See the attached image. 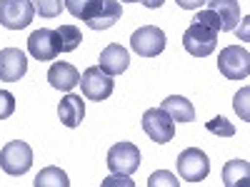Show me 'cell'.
<instances>
[{
	"label": "cell",
	"instance_id": "obj_24",
	"mask_svg": "<svg viewBox=\"0 0 250 187\" xmlns=\"http://www.w3.org/2000/svg\"><path fill=\"white\" fill-rule=\"evenodd\" d=\"M193 23H198V25H205V28H210V30H218L220 33V18L213 13V10H200L195 18H193Z\"/></svg>",
	"mask_w": 250,
	"mask_h": 187
},
{
	"label": "cell",
	"instance_id": "obj_1",
	"mask_svg": "<svg viewBox=\"0 0 250 187\" xmlns=\"http://www.w3.org/2000/svg\"><path fill=\"white\" fill-rule=\"evenodd\" d=\"M30 165H33V150L23 140H13L0 150V168H3V172L10 175V177L25 175L30 170Z\"/></svg>",
	"mask_w": 250,
	"mask_h": 187
},
{
	"label": "cell",
	"instance_id": "obj_14",
	"mask_svg": "<svg viewBox=\"0 0 250 187\" xmlns=\"http://www.w3.org/2000/svg\"><path fill=\"white\" fill-rule=\"evenodd\" d=\"M58 117L65 128H80L83 117H85V102H83V97L75 93H68L58 105Z\"/></svg>",
	"mask_w": 250,
	"mask_h": 187
},
{
	"label": "cell",
	"instance_id": "obj_6",
	"mask_svg": "<svg viewBox=\"0 0 250 187\" xmlns=\"http://www.w3.org/2000/svg\"><path fill=\"white\" fill-rule=\"evenodd\" d=\"M143 130L153 142L165 145L175 137V122L170 120V115L163 108H150L143 115Z\"/></svg>",
	"mask_w": 250,
	"mask_h": 187
},
{
	"label": "cell",
	"instance_id": "obj_23",
	"mask_svg": "<svg viewBox=\"0 0 250 187\" xmlns=\"http://www.w3.org/2000/svg\"><path fill=\"white\" fill-rule=\"evenodd\" d=\"M205 128H208V132H213V135H218V137H233V135H235V125H233L230 120H225L223 115L208 120Z\"/></svg>",
	"mask_w": 250,
	"mask_h": 187
},
{
	"label": "cell",
	"instance_id": "obj_29",
	"mask_svg": "<svg viewBox=\"0 0 250 187\" xmlns=\"http://www.w3.org/2000/svg\"><path fill=\"white\" fill-rule=\"evenodd\" d=\"M175 3L183 8V10H198L200 5H205L208 0H175Z\"/></svg>",
	"mask_w": 250,
	"mask_h": 187
},
{
	"label": "cell",
	"instance_id": "obj_22",
	"mask_svg": "<svg viewBox=\"0 0 250 187\" xmlns=\"http://www.w3.org/2000/svg\"><path fill=\"white\" fill-rule=\"evenodd\" d=\"M40 18H58L65 10V0H30Z\"/></svg>",
	"mask_w": 250,
	"mask_h": 187
},
{
	"label": "cell",
	"instance_id": "obj_20",
	"mask_svg": "<svg viewBox=\"0 0 250 187\" xmlns=\"http://www.w3.org/2000/svg\"><path fill=\"white\" fill-rule=\"evenodd\" d=\"M55 33L60 37V53H73L83 43V33L75 25H60Z\"/></svg>",
	"mask_w": 250,
	"mask_h": 187
},
{
	"label": "cell",
	"instance_id": "obj_25",
	"mask_svg": "<svg viewBox=\"0 0 250 187\" xmlns=\"http://www.w3.org/2000/svg\"><path fill=\"white\" fill-rule=\"evenodd\" d=\"M15 112V97L8 90H0V120H8Z\"/></svg>",
	"mask_w": 250,
	"mask_h": 187
},
{
	"label": "cell",
	"instance_id": "obj_18",
	"mask_svg": "<svg viewBox=\"0 0 250 187\" xmlns=\"http://www.w3.org/2000/svg\"><path fill=\"white\" fill-rule=\"evenodd\" d=\"M250 180V165L248 160H230L223 168V182L228 187H238V185H248Z\"/></svg>",
	"mask_w": 250,
	"mask_h": 187
},
{
	"label": "cell",
	"instance_id": "obj_17",
	"mask_svg": "<svg viewBox=\"0 0 250 187\" xmlns=\"http://www.w3.org/2000/svg\"><path fill=\"white\" fill-rule=\"evenodd\" d=\"M160 108L170 115L173 122H193L195 120V108H193V102L183 97V95H170V97H165L160 102Z\"/></svg>",
	"mask_w": 250,
	"mask_h": 187
},
{
	"label": "cell",
	"instance_id": "obj_3",
	"mask_svg": "<svg viewBox=\"0 0 250 187\" xmlns=\"http://www.w3.org/2000/svg\"><path fill=\"white\" fill-rule=\"evenodd\" d=\"M218 70L228 80H245L250 73V53L240 45H228L218 55Z\"/></svg>",
	"mask_w": 250,
	"mask_h": 187
},
{
	"label": "cell",
	"instance_id": "obj_5",
	"mask_svg": "<svg viewBox=\"0 0 250 187\" xmlns=\"http://www.w3.org/2000/svg\"><path fill=\"white\" fill-rule=\"evenodd\" d=\"M35 8L30 0H0V25L8 30H23L33 23Z\"/></svg>",
	"mask_w": 250,
	"mask_h": 187
},
{
	"label": "cell",
	"instance_id": "obj_19",
	"mask_svg": "<svg viewBox=\"0 0 250 187\" xmlns=\"http://www.w3.org/2000/svg\"><path fill=\"white\" fill-rule=\"evenodd\" d=\"M33 185L35 187H68L70 185V180H68V175L62 172L60 168H43L38 172V177L33 180Z\"/></svg>",
	"mask_w": 250,
	"mask_h": 187
},
{
	"label": "cell",
	"instance_id": "obj_21",
	"mask_svg": "<svg viewBox=\"0 0 250 187\" xmlns=\"http://www.w3.org/2000/svg\"><path fill=\"white\" fill-rule=\"evenodd\" d=\"M98 5H100V0H65V10L80 20H88L98 10Z\"/></svg>",
	"mask_w": 250,
	"mask_h": 187
},
{
	"label": "cell",
	"instance_id": "obj_16",
	"mask_svg": "<svg viewBox=\"0 0 250 187\" xmlns=\"http://www.w3.org/2000/svg\"><path fill=\"white\" fill-rule=\"evenodd\" d=\"M208 10H213L220 18V30H235L240 20L238 0H208Z\"/></svg>",
	"mask_w": 250,
	"mask_h": 187
},
{
	"label": "cell",
	"instance_id": "obj_10",
	"mask_svg": "<svg viewBox=\"0 0 250 187\" xmlns=\"http://www.w3.org/2000/svg\"><path fill=\"white\" fill-rule=\"evenodd\" d=\"M28 53L35 60H40V62L55 60L60 55V37H58V33L55 30H48V28L35 30L28 37Z\"/></svg>",
	"mask_w": 250,
	"mask_h": 187
},
{
	"label": "cell",
	"instance_id": "obj_4",
	"mask_svg": "<svg viewBox=\"0 0 250 187\" xmlns=\"http://www.w3.org/2000/svg\"><path fill=\"white\" fill-rule=\"evenodd\" d=\"M218 45V30H210L205 25L190 23L188 30L183 33V48L193 57H208Z\"/></svg>",
	"mask_w": 250,
	"mask_h": 187
},
{
	"label": "cell",
	"instance_id": "obj_31",
	"mask_svg": "<svg viewBox=\"0 0 250 187\" xmlns=\"http://www.w3.org/2000/svg\"><path fill=\"white\" fill-rule=\"evenodd\" d=\"M120 3H140V0H120Z\"/></svg>",
	"mask_w": 250,
	"mask_h": 187
},
{
	"label": "cell",
	"instance_id": "obj_11",
	"mask_svg": "<svg viewBox=\"0 0 250 187\" xmlns=\"http://www.w3.org/2000/svg\"><path fill=\"white\" fill-rule=\"evenodd\" d=\"M28 73V57L20 48H3L0 50V80L18 82Z\"/></svg>",
	"mask_w": 250,
	"mask_h": 187
},
{
	"label": "cell",
	"instance_id": "obj_9",
	"mask_svg": "<svg viewBox=\"0 0 250 187\" xmlns=\"http://www.w3.org/2000/svg\"><path fill=\"white\" fill-rule=\"evenodd\" d=\"M130 48L140 57H155L165 50V33L155 25H143L130 35Z\"/></svg>",
	"mask_w": 250,
	"mask_h": 187
},
{
	"label": "cell",
	"instance_id": "obj_30",
	"mask_svg": "<svg viewBox=\"0 0 250 187\" xmlns=\"http://www.w3.org/2000/svg\"><path fill=\"white\" fill-rule=\"evenodd\" d=\"M140 3H143L145 8H150V10H155V8H163V3H165V0H140Z\"/></svg>",
	"mask_w": 250,
	"mask_h": 187
},
{
	"label": "cell",
	"instance_id": "obj_12",
	"mask_svg": "<svg viewBox=\"0 0 250 187\" xmlns=\"http://www.w3.org/2000/svg\"><path fill=\"white\" fill-rule=\"evenodd\" d=\"M128 65H130V55H128V50H125L123 45H118V43H110L105 50L100 53V57H98V68L103 70V73H108V75H120V73H125L128 70Z\"/></svg>",
	"mask_w": 250,
	"mask_h": 187
},
{
	"label": "cell",
	"instance_id": "obj_13",
	"mask_svg": "<svg viewBox=\"0 0 250 187\" xmlns=\"http://www.w3.org/2000/svg\"><path fill=\"white\" fill-rule=\"evenodd\" d=\"M123 18V8H120V0H100L98 10L85 20V25L93 30H108L113 28L118 20Z\"/></svg>",
	"mask_w": 250,
	"mask_h": 187
},
{
	"label": "cell",
	"instance_id": "obj_2",
	"mask_svg": "<svg viewBox=\"0 0 250 187\" xmlns=\"http://www.w3.org/2000/svg\"><path fill=\"white\" fill-rule=\"evenodd\" d=\"M175 162H178V175L185 182H203L210 175V160H208V155L198 148L183 150Z\"/></svg>",
	"mask_w": 250,
	"mask_h": 187
},
{
	"label": "cell",
	"instance_id": "obj_7",
	"mask_svg": "<svg viewBox=\"0 0 250 187\" xmlns=\"http://www.w3.org/2000/svg\"><path fill=\"white\" fill-rule=\"evenodd\" d=\"M113 88H115L113 75L103 73L98 65L88 68L85 73L80 75V90H83V95H85L88 100H95V102L108 100L113 95Z\"/></svg>",
	"mask_w": 250,
	"mask_h": 187
},
{
	"label": "cell",
	"instance_id": "obj_27",
	"mask_svg": "<svg viewBox=\"0 0 250 187\" xmlns=\"http://www.w3.org/2000/svg\"><path fill=\"white\" fill-rule=\"evenodd\" d=\"M150 187H158V185H170V187H178V180L170 175V172H153L150 180H148Z\"/></svg>",
	"mask_w": 250,
	"mask_h": 187
},
{
	"label": "cell",
	"instance_id": "obj_26",
	"mask_svg": "<svg viewBox=\"0 0 250 187\" xmlns=\"http://www.w3.org/2000/svg\"><path fill=\"white\" fill-rule=\"evenodd\" d=\"M248 95H250V90L248 88H243L238 95H235V102H233V105H235V112L240 115V120H250V112H248Z\"/></svg>",
	"mask_w": 250,
	"mask_h": 187
},
{
	"label": "cell",
	"instance_id": "obj_15",
	"mask_svg": "<svg viewBox=\"0 0 250 187\" xmlns=\"http://www.w3.org/2000/svg\"><path fill=\"white\" fill-rule=\"evenodd\" d=\"M48 82L55 88V90H65L70 93L78 82H80V73L70 65V62H53L50 70H48Z\"/></svg>",
	"mask_w": 250,
	"mask_h": 187
},
{
	"label": "cell",
	"instance_id": "obj_8",
	"mask_svg": "<svg viewBox=\"0 0 250 187\" xmlns=\"http://www.w3.org/2000/svg\"><path fill=\"white\" fill-rule=\"evenodd\" d=\"M140 150L133 142H115L108 150V168L115 175H133L140 168Z\"/></svg>",
	"mask_w": 250,
	"mask_h": 187
},
{
	"label": "cell",
	"instance_id": "obj_28",
	"mask_svg": "<svg viewBox=\"0 0 250 187\" xmlns=\"http://www.w3.org/2000/svg\"><path fill=\"white\" fill-rule=\"evenodd\" d=\"M103 185H105V187H110V185H128V187H130L133 182L128 180V175H115V172H113V175H110L105 182H103Z\"/></svg>",
	"mask_w": 250,
	"mask_h": 187
}]
</instances>
